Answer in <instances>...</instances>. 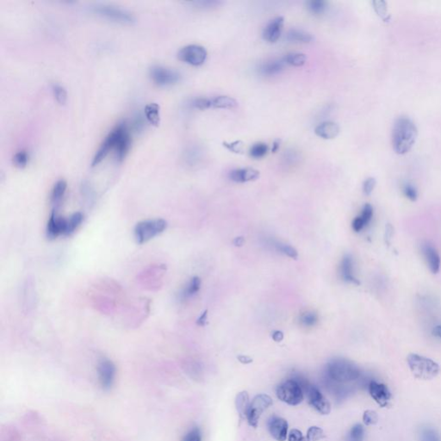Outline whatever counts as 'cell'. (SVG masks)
<instances>
[{
    "mask_svg": "<svg viewBox=\"0 0 441 441\" xmlns=\"http://www.w3.org/2000/svg\"><path fill=\"white\" fill-rule=\"evenodd\" d=\"M325 436L323 430L321 429V427H311L309 428L307 432V436H306V441H319L324 438Z\"/></svg>",
    "mask_w": 441,
    "mask_h": 441,
    "instance_id": "ab89813d",
    "label": "cell"
},
{
    "mask_svg": "<svg viewBox=\"0 0 441 441\" xmlns=\"http://www.w3.org/2000/svg\"><path fill=\"white\" fill-rule=\"evenodd\" d=\"M268 427L271 434L276 440H286L288 434V422L286 420L273 416L269 421Z\"/></svg>",
    "mask_w": 441,
    "mask_h": 441,
    "instance_id": "d6986e66",
    "label": "cell"
},
{
    "mask_svg": "<svg viewBox=\"0 0 441 441\" xmlns=\"http://www.w3.org/2000/svg\"><path fill=\"white\" fill-rule=\"evenodd\" d=\"M318 316L313 311H307L300 316V322L305 327H312L317 323Z\"/></svg>",
    "mask_w": 441,
    "mask_h": 441,
    "instance_id": "f35d334b",
    "label": "cell"
},
{
    "mask_svg": "<svg viewBox=\"0 0 441 441\" xmlns=\"http://www.w3.org/2000/svg\"><path fill=\"white\" fill-rule=\"evenodd\" d=\"M222 144H223V146H225L226 149H228V151L234 153V154H242L244 152L245 144L240 140H234L232 142L224 141Z\"/></svg>",
    "mask_w": 441,
    "mask_h": 441,
    "instance_id": "b9f144b4",
    "label": "cell"
},
{
    "mask_svg": "<svg viewBox=\"0 0 441 441\" xmlns=\"http://www.w3.org/2000/svg\"><path fill=\"white\" fill-rule=\"evenodd\" d=\"M94 12L102 18L118 24H133L135 23V18L131 12L116 6L100 5L94 8Z\"/></svg>",
    "mask_w": 441,
    "mask_h": 441,
    "instance_id": "ba28073f",
    "label": "cell"
},
{
    "mask_svg": "<svg viewBox=\"0 0 441 441\" xmlns=\"http://www.w3.org/2000/svg\"><path fill=\"white\" fill-rule=\"evenodd\" d=\"M283 24L284 18L283 17H278L270 21L263 29L262 36L264 40L270 43H274L278 41L283 31Z\"/></svg>",
    "mask_w": 441,
    "mask_h": 441,
    "instance_id": "ac0fdd59",
    "label": "cell"
},
{
    "mask_svg": "<svg viewBox=\"0 0 441 441\" xmlns=\"http://www.w3.org/2000/svg\"><path fill=\"white\" fill-rule=\"evenodd\" d=\"M237 359H238V360L240 363L245 364V365H248V364L253 362V359L252 358L249 356H245V355H240V356L237 357Z\"/></svg>",
    "mask_w": 441,
    "mask_h": 441,
    "instance_id": "11a10c76",
    "label": "cell"
},
{
    "mask_svg": "<svg viewBox=\"0 0 441 441\" xmlns=\"http://www.w3.org/2000/svg\"><path fill=\"white\" fill-rule=\"evenodd\" d=\"M244 242H245V240L241 236L236 237L234 240V245L236 246V247H241L244 244Z\"/></svg>",
    "mask_w": 441,
    "mask_h": 441,
    "instance_id": "6f0895ef",
    "label": "cell"
},
{
    "mask_svg": "<svg viewBox=\"0 0 441 441\" xmlns=\"http://www.w3.org/2000/svg\"><path fill=\"white\" fill-rule=\"evenodd\" d=\"M368 389L371 398L378 405L382 408L388 406L391 399V393L385 384L378 383L375 380H371L368 383Z\"/></svg>",
    "mask_w": 441,
    "mask_h": 441,
    "instance_id": "4fadbf2b",
    "label": "cell"
},
{
    "mask_svg": "<svg viewBox=\"0 0 441 441\" xmlns=\"http://www.w3.org/2000/svg\"><path fill=\"white\" fill-rule=\"evenodd\" d=\"M211 100V108L214 109H227L232 110L236 108L238 106V102L234 100V97L229 96H217Z\"/></svg>",
    "mask_w": 441,
    "mask_h": 441,
    "instance_id": "4316f807",
    "label": "cell"
},
{
    "mask_svg": "<svg viewBox=\"0 0 441 441\" xmlns=\"http://www.w3.org/2000/svg\"><path fill=\"white\" fill-rule=\"evenodd\" d=\"M339 126L334 122H323L316 126L315 133L319 137L324 140H332L339 134Z\"/></svg>",
    "mask_w": 441,
    "mask_h": 441,
    "instance_id": "603a6c76",
    "label": "cell"
},
{
    "mask_svg": "<svg viewBox=\"0 0 441 441\" xmlns=\"http://www.w3.org/2000/svg\"><path fill=\"white\" fill-rule=\"evenodd\" d=\"M118 134H119V128H118V125H117L108 134V136L106 138V140H104V142L101 144L100 149L96 151V155L94 156L92 162H91V166L92 167H95L96 165H99L108 155L109 153L111 152V150L115 149L117 139H118Z\"/></svg>",
    "mask_w": 441,
    "mask_h": 441,
    "instance_id": "5bb4252c",
    "label": "cell"
},
{
    "mask_svg": "<svg viewBox=\"0 0 441 441\" xmlns=\"http://www.w3.org/2000/svg\"><path fill=\"white\" fill-rule=\"evenodd\" d=\"M207 317L208 310H205L201 316H199V318L198 319L197 324L199 325V326H202V327L205 326L206 324V321H207Z\"/></svg>",
    "mask_w": 441,
    "mask_h": 441,
    "instance_id": "f5cc1de1",
    "label": "cell"
},
{
    "mask_svg": "<svg viewBox=\"0 0 441 441\" xmlns=\"http://www.w3.org/2000/svg\"><path fill=\"white\" fill-rule=\"evenodd\" d=\"M272 403L273 402L272 398L266 394L258 395L254 398V400L250 403L249 412L247 415V419L251 427H258L260 416L269 407L272 406Z\"/></svg>",
    "mask_w": 441,
    "mask_h": 441,
    "instance_id": "9c48e42d",
    "label": "cell"
},
{
    "mask_svg": "<svg viewBox=\"0 0 441 441\" xmlns=\"http://www.w3.org/2000/svg\"><path fill=\"white\" fill-rule=\"evenodd\" d=\"M365 437V429L362 425L357 424L352 427L348 435V441H363Z\"/></svg>",
    "mask_w": 441,
    "mask_h": 441,
    "instance_id": "8d00e7d4",
    "label": "cell"
},
{
    "mask_svg": "<svg viewBox=\"0 0 441 441\" xmlns=\"http://www.w3.org/2000/svg\"><path fill=\"white\" fill-rule=\"evenodd\" d=\"M53 91L57 102L60 105H65L67 100V91L65 90V88L62 85H54Z\"/></svg>",
    "mask_w": 441,
    "mask_h": 441,
    "instance_id": "7bdbcfd3",
    "label": "cell"
},
{
    "mask_svg": "<svg viewBox=\"0 0 441 441\" xmlns=\"http://www.w3.org/2000/svg\"><path fill=\"white\" fill-rule=\"evenodd\" d=\"M286 39L292 42L306 44L311 42L314 38L311 34L303 29H291L287 32Z\"/></svg>",
    "mask_w": 441,
    "mask_h": 441,
    "instance_id": "83f0119b",
    "label": "cell"
},
{
    "mask_svg": "<svg viewBox=\"0 0 441 441\" xmlns=\"http://www.w3.org/2000/svg\"><path fill=\"white\" fill-rule=\"evenodd\" d=\"M309 402L321 415H328L331 411V404L327 398L321 394L318 388L310 386L308 388Z\"/></svg>",
    "mask_w": 441,
    "mask_h": 441,
    "instance_id": "e0dca14e",
    "label": "cell"
},
{
    "mask_svg": "<svg viewBox=\"0 0 441 441\" xmlns=\"http://www.w3.org/2000/svg\"><path fill=\"white\" fill-rule=\"evenodd\" d=\"M83 220H84L83 214L80 213V212L73 214L68 219H67V227H66L65 235L68 236V235L73 234L79 228V226L81 225Z\"/></svg>",
    "mask_w": 441,
    "mask_h": 441,
    "instance_id": "f546056e",
    "label": "cell"
},
{
    "mask_svg": "<svg viewBox=\"0 0 441 441\" xmlns=\"http://www.w3.org/2000/svg\"><path fill=\"white\" fill-rule=\"evenodd\" d=\"M67 182L63 179L56 182V184L54 185L53 190H52L51 196H50V202L56 207V210L57 206L61 204L62 199L64 198L66 191H67Z\"/></svg>",
    "mask_w": 441,
    "mask_h": 441,
    "instance_id": "484cf974",
    "label": "cell"
},
{
    "mask_svg": "<svg viewBox=\"0 0 441 441\" xmlns=\"http://www.w3.org/2000/svg\"><path fill=\"white\" fill-rule=\"evenodd\" d=\"M235 406H236L237 411L239 413L240 417H247L249 406H250L249 396L248 392L242 391L238 393L236 398H235Z\"/></svg>",
    "mask_w": 441,
    "mask_h": 441,
    "instance_id": "f1b7e54d",
    "label": "cell"
},
{
    "mask_svg": "<svg viewBox=\"0 0 441 441\" xmlns=\"http://www.w3.org/2000/svg\"><path fill=\"white\" fill-rule=\"evenodd\" d=\"M92 293L95 306L102 312H111L120 301L121 287L114 281H104Z\"/></svg>",
    "mask_w": 441,
    "mask_h": 441,
    "instance_id": "7a4b0ae2",
    "label": "cell"
},
{
    "mask_svg": "<svg viewBox=\"0 0 441 441\" xmlns=\"http://www.w3.org/2000/svg\"><path fill=\"white\" fill-rule=\"evenodd\" d=\"M200 287H201V279L199 277H194L190 279V282L187 283V285L182 290L180 297L183 299L191 298L192 296L199 292Z\"/></svg>",
    "mask_w": 441,
    "mask_h": 441,
    "instance_id": "4dcf8cb0",
    "label": "cell"
},
{
    "mask_svg": "<svg viewBox=\"0 0 441 441\" xmlns=\"http://www.w3.org/2000/svg\"><path fill=\"white\" fill-rule=\"evenodd\" d=\"M274 246L275 248H276V249H277L278 252H280L282 254H285V255L288 256V257L291 258V259H295V260L296 259H298V251L293 248L292 246L288 245V244H284V243L281 242H276L275 243Z\"/></svg>",
    "mask_w": 441,
    "mask_h": 441,
    "instance_id": "d590c367",
    "label": "cell"
},
{
    "mask_svg": "<svg viewBox=\"0 0 441 441\" xmlns=\"http://www.w3.org/2000/svg\"><path fill=\"white\" fill-rule=\"evenodd\" d=\"M327 374L336 382L348 383L360 378L361 371L354 362L336 359L327 365Z\"/></svg>",
    "mask_w": 441,
    "mask_h": 441,
    "instance_id": "3957f363",
    "label": "cell"
},
{
    "mask_svg": "<svg viewBox=\"0 0 441 441\" xmlns=\"http://www.w3.org/2000/svg\"><path fill=\"white\" fill-rule=\"evenodd\" d=\"M195 4L200 7L206 8V7H214L216 5H218V2H216V1H199V2H195Z\"/></svg>",
    "mask_w": 441,
    "mask_h": 441,
    "instance_id": "816d5d0a",
    "label": "cell"
},
{
    "mask_svg": "<svg viewBox=\"0 0 441 441\" xmlns=\"http://www.w3.org/2000/svg\"><path fill=\"white\" fill-rule=\"evenodd\" d=\"M277 397L279 400L291 406H297L304 400V393L298 381L287 380L277 388Z\"/></svg>",
    "mask_w": 441,
    "mask_h": 441,
    "instance_id": "8992f818",
    "label": "cell"
},
{
    "mask_svg": "<svg viewBox=\"0 0 441 441\" xmlns=\"http://www.w3.org/2000/svg\"><path fill=\"white\" fill-rule=\"evenodd\" d=\"M403 191H404V194H405V196L408 198V199L410 200V201L415 202L417 200L418 198V193L417 190H415V188L412 185H410V184H407L404 186V189H403Z\"/></svg>",
    "mask_w": 441,
    "mask_h": 441,
    "instance_id": "7dc6e473",
    "label": "cell"
},
{
    "mask_svg": "<svg viewBox=\"0 0 441 441\" xmlns=\"http://www.w3.org/2000/svg\"><path fill=\"white\" fill-rule=\"evenodd\" d=\"M288 441H305L301 431L298 429H292L289 432Z\"/></svg>",
    "mask_w": 441,
    "mask_h": 441,
    "instance_id": "f907efd6",
    "label": "cell"
},
{
    "mask_svg": "<svg viewBox=\"0 0 441 441\" xmlns=\"http://www.w3.org/2000/svg\"><path fill=\"white\" fill-rule=\"evenodd\" d=\"M118 128H119V134H118L117 144L115 146V151H116L117 160L122 161L125 158L131 146V138L125 123H119Z\"/></svg>",
    "mask_w": 441,
    "mask_h": 441,
    "instance_id": "9a60e30c",
    "label": "cell"
},
{
    "mask_svg": "<svg viewBox=\"0 0 441 441\" xmlns=\"http://www.w3.org/2000/svg\"><path fill=\"white\" fill-rule=\"evenodd\" d=\"M407 361L413 375L419 379H432L440 370L439 365L435 361L419 354H409Z\"/></svg>",
    "mask_w": 441,
    "mask_h": 441,
    "instance_id": "277c9868",
    "label": "cell"
},
{
    "mask_svg": "<svg viewBox=\"0 0 441 441\" xmlns=\"http://www.w3.org/2000/svg\"><path fill=\"white\" fill-rule=\"evenodd\" d=\"M269 151V146L263 142H258L251 146L249 150V155L252 158L261 159L265 157Z\"/></svg>",
    "mask_w": 441,
    "mask_h": 441,
    "instance_id": "e575fe53",
    "label": "cell"
},
{
    "mask_svg": "<svg viewBox=\"0 0 441 441\" xmlns=\"http://www.w3.org/2000/svg\"><path fill=\"white\" fill-rule=\"evenodd\" d=\"M279 146H280V140H276L274 142H273V145H272V152L276 153L278 151V149H279Z\"/></svg>",
    "mask_w": 441,
    "mask_h": 441,
    "instance_id": "680465c9",
    "label": "cell"
},
{
    "mask_svg": "<svg viewBox=\"0 0 441 441\" xmlns=\"http://www.w3.org/2000/svg\"><path fill=\"white\" fill-rule=\"evenodd\" d=\"M432 334L438 338V339H441V325H438V326H436L433 329H432Z\"/></svg>",
    "mask_w": 441,
    "mask_h": 441,
    "instance_id": "9f6ffc18",
    "label": "cell"
},
{
    "mask_svg": "<svg viewBox=\"0 0 441 441\" xmlns=\"http://www.w3.org/2000/svg\"><path fill=\"white\" fill-rule=\"evenodd\" d=\"M145 116L149 123L153 125L158 126L160 124V106L155 103L149 104L145 107Z\"/></svg>",
    "mask_w": 441,
    "mask_h": 441,
    "instance_id": "1f68e13d",
    "label": "cell"
},
{
    "mask_svg": "<svg viewBox=\"0 0 441 441\" xmlns=\"http://www.w3.org/2000/svg\"><path fill=\"white\" fill-rule=\"evenodd\" d=\"M421 441H441L438 432L432 427H424L421 431Z\"/></svg>",
    "mask_w": 441,
    "mask_h": 441,
    "instance_id": "74e56055",
    "label": "cell"
},
{
    "mask_svg": "<svg viewBox=\"0 0 441 441\" xmlns=\"http://www.w3.org/2000/svg\"><path fill=\"white\" fill-rule=\"evenodd\" d=\"M417 137V129L415 123L408 117H399L393 129V146L399 155L409 152Z\"/></svg>",
    "mask_w": 441,
    "mask_h": 441,
    "instance_id": "6da1fadb",
    "label": "cell"
},
{
    "mask_svg": "<svg viewBox=\"0 0 441 441\" xmlns=\"http://www.w3.org/2000/svg\"><path fill=\"white\" fill-rule=\"evenodd\" d=\"M376 184H377V182H376V179L374 178H369L364 182V184H363V190H364V193H365V195H371V192L373 191V190L375 189V186H376Z\"/></svg>",
    "mask_w": 441,
    "mask_h": 441,
    "instance_id": "bcb514c9",
    "label": "cell"
},
{
    "mask_svg": "<svg viewBox=\"0 0 441 441\" xmlns=\"http://www.w3.org/2000/svg\"><path fill=\"white\" fill-rule=\"evenodd\" d=\"M422 252L431 272L433 274L438 273L440 269L441 260L440 256L435 248L433 246L430 245L429 243H426L422 247Z\"/></svg>",
    "mask_w": 441,
    "mask_h": 441,
    "instance_id": "44dd1931",
    "label": "cell"
},
{
    "mask_svg": "<svg viewBox=\"0 0 441 441\" xmlns=\"http://www.w3.org/2000/svg\"><path fill=\"white\" fill-rule=\"evenodd\" d=\"M286 65L293 67H302L306 63L307 57L302 53H289L283 57Z\"/></svg>",
    "mask_w": 441,
    "mask_h": 441,
    "instance_id": "d6a6232c",
    "label": "cell"
},
{
    "mask_svg": "<svg viewBox=\"0 0 441 441\" xmlns=\"http://www.w3.org/2000/svg\"><path fill=\"white\" fill-rule=\"evenodd\" d=\"M29 161V155L25 151H20L17 153L13 157V164L15 167L18 168H24L26 167L27 164Z\"/></svg>",
    "mask_w": 441,
    "mask_h": 441,
    "instance_id": "60d3db41",
    "label": "cell"
},
{
    "mask_svg": "<svg viewBox=\"0 0 441 441\" xmlns=\"http://www.w3.org/2000/svg\"><path fill=\"white\" fill-rule=\"evenodd\" d=\"M285 62L283 59L278 60H271L268 62H264L263 64H261L259 67V72L260 74H262L264 76H274L278 73H280L283 70V68L285 67Z\"/></svg>",
    "mask_w": 441,
    "mask_h": 441,
    "instance_id": "cb8c5ba5",
    "label": "cell"
},
{
    "mask_svg": "<svg viewBox=\"0 0 441 441\" xmlns=\"http://www.w3.org/2000/svg\"><path fill=\"white\" fill-rule=\"evenodd\" d=\"M260 172L258 170L252 167H245L231 171L228 177L230 180L235 183H247L256 180L260 178Z\"/></svg>",
    "mask_w": 441,
    "mask_h": 441,
    "instance_id": "ffe728a7",
    "label": "cell"
},
{
    "mask_svg": "<svg viewBox=\"0 0 441 441\" xmlns=\"http://www.w3.org/2000/svg\"><path fill=\"white\" fill-rule=\"evenodd\" d=\"M201 432L198 427L193 428L190 432H188L183 441H201Z\"/></svg>",
    "mask_w": 441,
    "mask_h": 441,
    "instance_id": "c3c4849f",
    "label": "cell"
},
{
    "mask_svg": "<svg viewBox=\"0 0 441 441\" xmlns=\"http://www.w3.org/2000/svg\"><path fill=\"white\" fill-rule=\"evenodd\" d=\"M272 337L274 341L280 342L283 339V333L281 331H274L272 333Z\"/></svg>",
    "mask_w": 441,
    "mask_h": 441,
    "instance_id": "db71d44e",
    "label": "cell"
},
{
    "mask_svg": "<svg viewBox=\"0 0 441 441\" xmlns=\"http://www.w3.org/2000/svg\"><path fill=\"white\" fill-rule=\"evenodd\" d=\"M167 271L165 265H154L140 272L137 280L144 289L157 290L162 285V278Z\"/></svg>",
    "mask_w": 441,
    "mask_h": 441,
    "instance_id": "52a82bcc",
    "label": "cell"
},
{
    "mask_svg": "<svg viewBox=\"0 0 441 441\" xmlns=\"http://www.w3.org/2000/svg\"><path fill=\"white\" fill-rule=\"evenodd\" d=\"M167 228V222L164 219H151L138 222L134 228V237L138 244H144L154 239Z\"/></svg>",
    "mask_w": 441,
    "mask_h": 441,
    "instance_id": "5b68a950",
    "label": "cell"
},
{
    "mask_svg": "<svg viewBox=\"0 0 441 441\" xmlns=\"http://www.w3.org/2000/svg\"><path fill=\"white\" fill-rule=\"evenodd\" d=\"M97 373L100 384L105 389H109L113 385L116 377V366L114 363L107 359L100 360L97 365Z\"/></svg>",
    "mask_w": 441,
    "mask_h": 441,
    "instance_id": "7c38bea8",
    "label": "cell"
},
{
    "mask_svg": "<svg viewBox=\"0 0 441 441\" xmlns=\"http://www.w3.org/2000/svg\"><path fill=\"white\" fill-rule=\"evenodd\" d=\"M150 77L159 86H169L177 84L181 76L177 71L162 66H154L150 69Z\"/></svg>",
    "mask_w": 441,
    "mask_h": 441,
    "instance_id": "8fae6325",
    "label": "cell"
},
{
    "mask_svg": "<svg viewBox=\"0 0 441 441\" xmlns=\"http://www.w3.org/2000/svg\"><path fill=\"white\" fill-rule=\"evenodd\" d=\"M207 51L205 47L197 44H190L182 47L178 53V58L181 62L195 67L204 64L207 59Z\"/></svg>",
    "mask_w": 441,
    "mask_h": 441,
    "instance_id": "30bf717a",
    "label": "cell"
},
{
    "mask_svg": "<svg viewBox=\"0 0 441 441\" xmlns=\"http://www.w3.org/2000/svg\"><path fill=\"white\" fill-rule=\"evenodd\" d=\"M306 5L309 12L316 16L323 14L327 10V2L323 0H311V1H308Z\"/></svg>",
    "mask_w": 441,
    "mask_h": 441,
    "instance_id": "836d02e7",
    "label": "cell"
},
{
    "mask_svg": "<svg viewBox=\"0 0 441 441\" xmlns=\"http://www.w3.org/2000/svg\"><path fill=\"white\" fill-rule=\"evenodd\" d=\"M374 9L377 12V14L379 15L381 18L385 17L387 15V8H386V3L383 1H375L373 2Z\"/></svg>",
    "mask_w": 441,
    "mask_h": 441,
    "instance_id": "681fc988",
    "label": "cell"
},
{
    "mask_svg": "<svg viewBox=\"0 0 441 441\" xmlns=\"http://www.w3.org/2000/svg\"><path fill=\"white\" fill-rule=\"evenodd\" d=\"M340 273L343 279L348 283H354L356 285L360 284V281L354 275V259L350 254H347L342 259L340 264Z\"/></svg>",
    "mask_w": 441,
    "mask_h": 441,
    "instance_id": "7402d4cb",
    "label": "cell"
},
{
    "mask_svg": "<svg viewBox=\"0 0 441 441\" xmlns=\"http://www.w3.org/2000/svg\"><path fill=\"white\" fill-rule=\"evenodd\" d=\"M66 227H67V219L58 216L56 209H54L52 213L50 215V220L47 222V229H46L47 238L50 240H54L60 235H65Z\"/></svg>",
    "mask_w": 441,
    "mask_h": 441,
    "instance_id": "2e32d148",
    "label": "cell"
},
{
    "mask_svg": "<svg viewBox=\"0 0 441 441\" xmlns=\"http://www.w3.org/2000/svg\"><path fill=\"white\" fill-rule=\"evenodd\" d=\"M373 216V208L371 205L366 204L363 207L362 211L360 216H357L352 223V227L355 232H360L363 228L368 225L369 222H371Z\"/></svg>",
    "mask_w": 441,
    "mask_h": 441,
    "instance_id": "d4e9b609",
    "label": "cell"
},
{
    "mask_svg": "<svg viewBox=\"0 0 441 441\" xmlns=\"http://www.w3.org/2000/svg\"><path fill=\"white\" fill-rule=\"evenodd\" d=\"M192 106L194 108L199 109V110H202V111H204V110H208V109H211V99L199 97V99H197V100L193 101Z\"/></svg>",
    "mask_w": 441,
    "mask_h": 441,
    "instance_id": "ee69618b",
    "label": "cell"
},
{
    "mask_svg": "<svg viewBox=\"0 0 441 441\" xmlns=\"http://www.w3.org/2000/svg\"><path fill=\"white\" fill-rule=\"evenodd\" d=\"M377 420H378V417H377V413L375 412V411H372V410H366V411L364 413V415H363V421H364V423H365L366 426L374 425V424L377 423Z\"/></svg>",
    "mask_w": 441,
    "mask_h": 441,
    "instance_id": "f6af8a7d",
    "label": "cell"
}]
</instances>
